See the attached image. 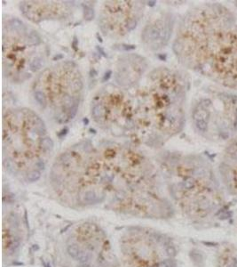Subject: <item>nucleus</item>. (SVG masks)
<instances>
[{"label":"nucleus","mask_w":237,"mask_h":267,"mask_svg":"<svg viewBox=\"0 0 237 267\" xmlns=\"http://www.w3.org/2000/svg\"><path fill=\"white\" fill-rule=\"evenodd\" d=\"M136 151L114 143H77L53 166L55 189L65 199L93 203L115 190L116 199L132 209L153 193L152 166Z\"/></svg>","instance_id":"f257e3e1"},{"label":"nucleus","mask_w":237,"mask_h":267,"mask_svg":"<svg viewBox=\"0 0 237 267\" xmlns=\"http://www.w3.org/2000/svg\"><path fill=\"white\" fill-rule=\"evenodd\" d=\"M173 52L185 68L237 93V14L220 3H203L181 19Z\"/></svg>","instance_id":"f03ea898"},{"label":"nucleus","mask_w":237,"mask_h":267,"mask_svg":"<svg viewBox=\"0 0 237 267\" xmlns=\"http://www.w3.org/2000/svg\"><path fill=\"white\" fill-rule=\"evenodd\" d=\"M188 81L178 71L160 68L130 89L131 133L147 145H162L182 131Z\"/></svg>","instance_id":"7ed1b4c3"},{"label":"nucleus","mask_w":237,"mask_h":267,"mask_svg":"<svg viewBox=\"0 0 237 267\" xmlns=\"http://www.w3.org/2000/svg\"><path fill=\"white\" fill-rule=\"evenodd\" d=\"M3 145L8 168L33 182L51 156L54 143L44 121L34 111L13 109L4 115Z\"/></svg>","instance_id":"20e7f679"},{"label":"nucleus","mask_w":237,"mask_h":267,"mask_svg":"<svg viewBox=\"0 0 237 267\" xmlns=\"http://www.w3.org/2000/svg\"><path fill=\"white\" fill-rule=\"evenodd\" d=\"M166 168L172 196L188 216L207 217L222 206L223 186L206 158L173 155L167 160Z\"/></svg>","instance_id":"39448f33"},{"label":"nucleus","mask_w":237,"mask_h":267,"mask_svg":"<svg viewBox=\"0 0 237 267\" xmlns=\"http://www.w3.org/2000/svg\"><path fill=\"white\" fill-rule=\"evenodd\" d=\"M83 90L82 77L76 65L61 63L45 70L35 81L34 94L42 108H47L60 123L76 116Z\"/></svg>","instance_id":"423d86ee"},{"label":"nucleus","mask_w":237,"mask_h":267,"mask_svg":"<svg viewBox=\"0 0 237 267\" xmlns=\"http://www.w3.org/2000/svg\"><path fill=\"white\" fill-rule=\"evenodd\" d=\"M192 121L203 138L228 143L237 135V93L219 86L209 89L195 101Z\"/></svg>","instance_id":"0eeeda50"},{"label":"nucleus","mask_w":237,"mask_h":267,"mask_svg":"<svg viewBox=\"0 0 237 267\" xmlns=\"http://www.w3.org/2000/svg\"><path fill=\"white\" fill-rule=\"evenodd\" d=\"M41 39L36 31H29L17 19L4 26L3 63L5 74L13 81L20 82L36 72L43 65V55L38 48Z\"/></svg>","instance_id":"6e6552de"},{"label":"nucleus","mask_w":237,"mask_h":267,"mask_svg":"<svg viewBox=\"0 0 237 267\" xmlns=\"http://www.w3.org/2000/svg\"><path fill=\"white\" fill-rule=\"evenodd\" d=\"M91 115L101 128L117 135L131 132V101L127 87L109 85L91 101Z\"/></svg>","instance_id":"1a4fd4ad"},{"label":"nucleus","mask_w":237,"mask_h":267,"mask_svg":"<svg viewBox=\"0 0 237 267\" xmlns=\"http://www.w3.org/2000/svg\"><path fill=\"white\" fill-rule=\"evenodd\" d=\"M129 267H171L170 246L164 238L149 231H134L122 246Z\"/></svg>","instance_id":"9d476101"},{"label":"nucleus","mask_w":237,"mask_h":267,"mask_svg":"<svg viewBox=\"0 0 237 267\" xmlns=\"http://www.w3.org/2000/svg\"><path fill=\"white\" fill-rule=\"evenodd\" d=\"M143 2H105L99 20L102 33L112 38L125 36L136 28L139 19L143 15Z\"/></svg>","instance_id":"9b49d317"},{"label":"nucleus","mask_w":237,"mask_h":267,"mask_svg":"<svg viewBox=\"0 0 237 267\" xmlns=\"http://www.w3.org/2000/svg\"><path fill=\"white\" fill-rule=\"evenodd\" d=\"M70 2L26 1L20 3L21 13L34 22L66 17L71 11Z\"/></svg>","instance_id":"f8f14e48"},{"label":"nucleus","mask_w":237,"mask_h":267,"mask_svg":"<svg viewBox=\"0 0 237 267\" xmlns=\"http://www.w3.org/2000/svg\"><path fill=\"white\" fill-rule=\"evenodd\" d=\"M174 18L170 13H163L146 24L141 38L149 50L156 51L166 46L172 37Z\"/></svg>","instance_id":"ddd939ff"},{"label":"nucleus","mask_w":237,"mask_h":267,"mask_svg":"<svg viewBox=\"0 0 237 267\" xmlns=\"http://www.w3.org/2000/svg\"><path fill=\"white\" fill-rule=\"evenodd\" d=\"M218 169L223 188L229 194L237 196V135L222 151Z\"/></svg>","instance_id":"4468645a"},{"label":"nucleus","mask_w":237,"mask_h":267,"mask_svg":"<svg viewBox=\"0 0 237 267\" xmlns=\"http://www.w3.org/2000/svg\"><path fill=\"white\" fill-rule=\"evenodd\" d=\"M146 63L143 58L137 55H130L127 59L120 61L117 81L123 87H130L141 78L143 74Z\"/></svg>","instance_id":"2eb2a0df"},{"label":"nucleus","mask_w":237,"mask_h":267,"mask_svg":"<svg viewBox=\"0 0 237 267\" xmlns=\"http://www.w3.org/2000/svg\"><path fill=\"white\" fill-rule=\"evenodd\" d=\"M234 6H235V9L237 10V1H235V2H234Z\"/></svg>","instance_id":"dca6fc26"}]
</instances>
